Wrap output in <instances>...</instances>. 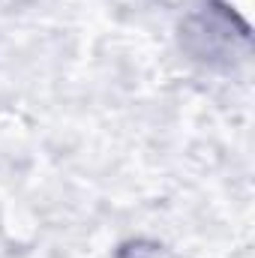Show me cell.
Returning <instances> with one entry per match:
<instances>
[{
  "label": "cell",
  "mask_w": 255,
  "mask_h": 258,
  "mask_svg": "<svg viewBox=\"0 0 255 258\" xmlns=\"http://www.w3.org/2000/svg\"><path fill=\"white\" fill-rule=\"evenodd\" d=\"M153 255H156L153 243H144V240H132L117 252V258H153Z\"/></svg>",
  "instance_id": "cell-1"
}]
</instances>
